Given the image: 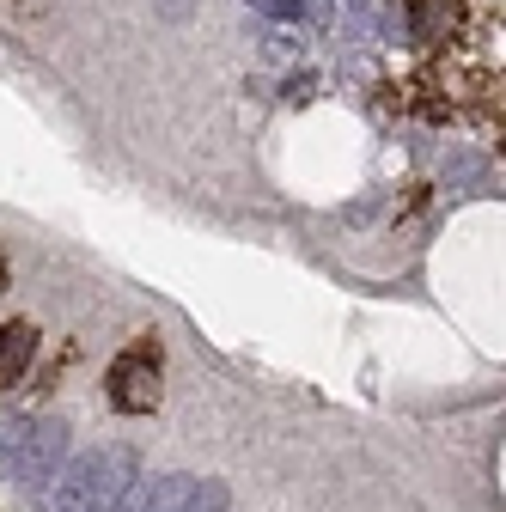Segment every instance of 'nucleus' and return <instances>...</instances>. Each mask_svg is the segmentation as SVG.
<instances>
[{
	"label": "nucleus",
	"instance_id": "9",
	"mask_svg": "<svg viewBox=\"0 0 506 512\" xmlns=\"http://www.w3.org/2000/svg\"><path fill=\"white\" fill-rule=\"evenodd\" d=\"M348 7H354V13H366V0H348Z\"/></svg>",
	"mask_w": 506,
	"mask_h": 512
},
{
	"label": "nucleus",
	"instance_id": "2",
	"mask_svg": "<svg viewBox=\"0 0 506 512\" xmlns=\"http://www.w3.org/2000/svg\"><path fill=\"white\" fill-rule=\"evenodd\" d=\"M0 464H7V476L25 482V488H49L61 476V464H68V421L61 415L13 421L7 439H0Z\"/></svg>",
	"mask_w": 506,
	"mask_h": 512
},
{
	"label": "nucleus",
	"instance_id": "7",
	"mask_svg": "<svg viewBox=\"0 0 506 512\" xmlns=\"http://www.w3.org/2000/svg\"><path fill=\"white\" fill-rule=\"evenodd\" d=\"M281 92H287V98H293V104H305V98H311V92H318V74H311V68H299V74H293V80H287V86H281Z\"/></svg>",
	"mask_w": 506,
	"mask_h": 512
},
{
	"label": "nucleus",
	"instance_id": "1",
	"mask_svg": "<svg viewBox=\"0 0 506 512\" xmlns=\"http://www.w3.org/2000/svg\"><path fill=\"white\" fill-rule=\"evenodd\" d=\"M141 482V458L129 445H98V452L61 464L49 482V512H122V500Z\"/></svg>",
	"mask_w": 506,
	"mask_h": 512
},
{
	"label": "nucleus",
	"instance_id": "3",
	"mask_svg": "<svg viewBox=\"0 0 506 512\" xmlns=\"http://www.w3.org/2000/svg\"><path fill=\"white\" fill-rule=\"evenodd\" d=\"M110 403L122 415H153L159 409V342L153 336L116 354V366H110Z\"/></svg>",
	"mask_w": 506,
	"mask_h": 512
},
{
	"label": "nucleus",
	"instance_id": "5",
	"mask_svg": "<svg viewBox=\"0 0 506 512\" xmlns=\"http://www.w3.org/2000/svg\"><path fill=\"white\" fill-rule=\"evenodd\" d=\"M31 354H37V324H7L0 330V384H13L25 366H31Z\"/></svg>",
	"mask_w": 506,
	"mask_h": 512
},
{
	"label": "nucleus",
	"instance_id": "10",
	"mask_svg": "<svg viewBox=\"0 0 506 512\" xmlns=\"http://www.w3.org/2000/svg\"><path fill=\"white\" fill-rule=\"evenodd\" d=\"M0 281H7V263H0Z\"/></svg>",
	"mask_w": 506,
	"mask_h": 512
},
{
	"label": "nucleus",
	"instance_id": "8",
	"mask_svg": "<svg viewBox=\"0 0 506 512\" xmlns=\"http://www.w3.org/2000/svg\"><path fill=\"white\" fill-rule=\"evenodd\" d=\"M250 7H263V13H269V7H275V0H250Z\"/></svg>",
	"mask_w": 506,
	"mask_h": 512
},
{
	"label": "nucleus",
	"instance_id": "6",
	"mask_svg": "<svg viewBox=\"0 0 506 512\" xmlns=\"http://www.w3.org/2000/svg\"><path fill=\"white\" fill-rule=\"evenodd\" d=\"M403 25L415 31V43H446L452 25H458V13H452V7H439V0H421L415 19H403Z\"/></svg>",
	"mask_w": 506,
	"mask_h": 512
},
{
	"label": "nucleus",
	"instance_id": "4",
	"mask_svg": "<svg viewBox=\"0 0 506 512\" xmlns=\"http://www.w3.org/2000/svg\"><path fill=\"white\" fill-rule=\"evenodd\" d=\"M232 506V488L214 482V476H159L135 512H226Z\"/></svg>",
	"mask_w": 506,
	"mask_h": 512
}]
</instances>
